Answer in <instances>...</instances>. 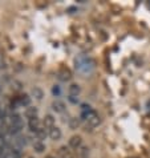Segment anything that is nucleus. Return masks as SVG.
I'll use <instances>...</instances> for the list:
<instances>
[{"mask_svg":"<svg viewBox=\"0 0 150 158\" xmlns=\"http://www.w3.org/2000/svg\"><path fill=\"white\" fill-rule=\"evenodd\" d=\"M31 158H33V157H31Z\"/></svg>","mask_w":150,"mask_h":158,"instance_id":"bb28decb","label":"nucleus"},{"mask_svg":"<svg viewBox=\"0 0 150 158\" xmlns=\"http://www.w3.org/2000/svg\"><path fill=\"white\" fill-rule=\"evenodd\" d=\"M11 124L12 125H16V126H19V128L23 129V126H24V122H23V118H21L20 114H12L11 116Z\"/></svg>","mask_w":150,"mask_h":158,"instance_id":"6e6552de","label":"nucleus"},{"mask_svg":"<svg viewBox=\"0 0 150 158\" xmlns=\"http://www.w3.org/2000/svg\"><path fill=\"white\" fill-rule=\"evenodd\" d=\"M39 124H40V121H39V118H37V117L28 120V128H29V130H31V131H33V133H36V131L40 129V128H39Z\"/></svg>","mask_w":150,"mask_h":158,"instance_id":"39448f33","label":"nucleus"},{"mask_svg":"<svg viewBox=\"0 0 150 158\" xmlns=\"http://www.w3.org/2000/svg\"><path fill=\"white\" fill-rule=\"evenodd\" d=\"M59 154L63 157V158H70V154H69V149L67 146H61L59 149Z\"/></svg>","mask_w":150,"mask_h":158,"instance_id":"6ab92c4d","label":"nucleus"},{"mask_svg":"<svg viewBox=\"0 0 150 158\" xmlns=\"http://www.w3.org/2000/svg\"><path fill=\"white\" fill-rule=\"evenodd\" d=\"M81 142H82V138L80 135H73V137H70V139H69V146L73 149H77L81 146Z\"/></svg>","mask_w":150,"mask_h":158,"instance_id":"0eeeda50","label":"nucleus"},{"mask_svg":"<svg viewBox=\"0 0 150 158\" xmlns=\"http://www.w3.org/2000/svg\"><path fill=\"white\" fill-rule=\"evenodd\" d=\"M48 134H49L51 139H53V141H57V139L61 138V130L57 128V126H53V128L48 129Z\"/></svg>","mask_w":150,"mask_h":158,"instance_id":"7ed1b4c3","label":"nucleus"},{"mask_svg":"<svg viewBox=\"0 0 150 158\" xmlns=\"http://www.w3.org/2000/svg\"><path fill=\"white\" fill-rule=\"evenodd\" d=\"M69 101L72 104H77L78 102V97H76V96H69Z\"/></svg>","mask_w":150,"mask_h":158,"instance_id":"5701e85b","label":"nucleus"},{"mask_svg":"<svg viewBox=\"0 0 150 158\" xmlns=\"http://www.w3.org/2000/svg\"><path fill=\"white\" fill-rule=\"evenodd\" d=\"M15 143L17 145V148H24L28 143V138L25 135H16L15 138Z\"/></svg>","mask_w":150,"mask_h":158,"instance_id":"f8f14e48","label":"nucleus"},{"mask_svg":"<svg viewBox=\"0 0 150 158\" xmlns=\"http://www.w3.org/2000/svg\"><path fill=\"white\" fill-rule=\"evenodd\" d=\"M0 64H2V56H0Z\"/></svg>","mask_w":150,"mask_h":158,"instance_id":"393cba45","label":"nucleus"},{"mask_svg":"<svg viewBox=\"0 0 150 158\" xmlns=\"http://www.w3.org/2000/svg\"><path fill=\"white\" fill-rule=\"evenodd\" d=\"M10 157L11 158H23V152L20 148H12L10 150Z\"/></svg>","mask_w":150,"mask_h":158,"instance_id":"2eb2a0df","label":"nucleus"},{"mask_svg":"<svg viewBox=\"0 0 150 158\" xmlns=\"http://www.w3.org/2000/svg\"><path fill=\"white\" fill-rule=\"evenodd\" d=\"M90 110H93V109H92L89 104H81V113H88Z\"/></svg>","mask_w":150,"mask_h":158,"instance_id":"412c9836","label":"nucleus"},{"mask_svg":"<svg viewBox=\"0 0 150 158\" xmlns=\"http://www.w3.org/2000/svg\"><path fill=\"white\" fill-rule=\"evenodd\" d=\"M3 157H7L6 156V148H4V145H0V158Z\"/></svg>","mask_w":150,"mask_h":158,"instance_id":"4be33fe9","label":"nucleus"},{"mask_svg":"<svg viewBox=\"0 0 150 158\" xmlns=\"http://www.w3.org/2000/svg\"><path fill=\"white\" fill-rule=\"evenodd\" d=\"M45 158H55V157H52V156H48V157H45Z\"/></svg>","mask_w":150,"mask_h":158,"instance_id":"b1692460","label":"nucleus"},{"mask_svg":"<svg viewBox=\"0 0 150 158\" xmlns=\"http://www.w3.org/2000/svg\"><path fill=\"white\" fill-rule=\"evenodd\" d=\"M7 131L10 133L11 135H17L21 131V128H19V126H16V125H12L10 124L8 125V128H7Z\"/></svg>","mask_w":150,"mask_h":158,"instance_id":"dca6fc26","label":"nucleus"},{"mask_svg":"<svg viewBox=\"0 0 150 158\" xmlns=\"http://www.w3.org/2000/svg\"><path fill=\"white\" fill-rule=\"evenodd\" d=\"M16 101H17V104H19V106H29L31 97L28 94H21L19 97H16Z\"/></svg>","mask_w":150,"mask_h":158,"instance_id":"20e7f679","label":"nucleus"},{"mask_svg":"<svg viewBox=\"0 0 150 158\" xmlns=\"http://www.w3.org/2000/svg\"><path fill=\"white\" fill-rule=\"evenodd\" d=\"M44 128L45 129H51L55 126V117L52 114H47L45 117H44Z\"/></svg>","mask_w":150,"mask_h":158,"instance_id":"1a4fd4ad","label":"nucleus"},{"mask_svg":"<svg viewBox=\"0 0 150 158\" xmlns=\"http://www.w3.org/2000/svg\"><path fill=\"white\" fill-rule=\"evenodd\" d=\"M81 118L85 121L86 128H89V129L96 128V126L100 125V122H101L100 116L97 114L94 110H90V112H88V113H81Z\"/></svg>","mask_w":150,"mask_h":158,"instance_id":"f257e3e1","label":"nucleus"},{"mask_svg":"<svg viewBox=\"0 0 150 158\" xmlns=\"http://www.w3.org/2000/svg\"><path fill=\"white\" fill-rule=\"evenodd\" d=\"M52 94L56 96V97H59L61 94V88L59 85H53V88H52Z\"/></svg>","mask_w":150,"mask_h":158,"instance_id":"aec40b11","label":"nucleus"},{"mask_svg":"<svg viewBox=\"0 0 150 158\" xmlns=\"http://www.w3.org/2000/svg\"><path fill=\"white\" fill-rule=\"evenodd\" d=\"M52 109L56 112V113H64L67 106H65V104L63 101H53V104H52Z\"/></svg>","mask_w":150,"mask_h":158,"instance_id":"423d86ee","label":"nucleus"},{"mask_svg":"<svg viewBox=\"0 0 150 158\" xmlns=\"http://www.w3.org/2000/svg\"><path fill=\"white\" fill-rule=\"evenodd\" d=\"M33 150L36 153H43L44 150H45V143H44L43 141H35L33 142Z\"/></svg>","mask_w":150,"mask_h":158,"instance_id":"4468645a","label":"nucleus"},{"mask_svg":"<svg viewBox=\"0 0 150 158\" xmlns=\"http://www.w3.org/2000/svg\"><path fill=\"white\" fill-rule=\"evenodd\" d=\"M24 116L27 117L28 120L37 117V108H35V106H28L27 109H25V112H24Z\"/></svg>","mask_w":150,"mask_h":158,"instance_id":"9b49d317","label":"nucleus"},{"mask_svg":"<svg viewBox=\"0 0 150 158\" xmlns=\"http://www.w3.org/2000/svg\"><path fill=\"white\" fill-rule=\"evenodd\" d=\"M0 122H2V120H0Z\"/></svg>","mask_w":150,"mask_h":158,"instance_id":"a878e982","label":"nucleus"},{"mask_svg":"<svg viewBox=\"0 0 150 158\" xmlns=\"http://www.w3.org/2000/svg\"><path fill=\"white\" fill-rule=\"evenodd\" d=\"M35 134H36V137H37L39 141H41V139H45L47 135H49V134H48V131L45 130V128H44V129H39Z\"/></svg>","mask_w":150,"mask_h":158,"instance_id":"f3484780","label":"nucleus"},{"mask_svg":"<svg viewBox=\"0 0 150 158\" xmlns=\"http://www.w3.org/2000/svg\"><path fill=\"white\" fill-rule=\"evenodd\" d=\"M68 124H69L70 129H77L78 125H80V120H78L77 117H73V118H70V120H69Z\"/></svg>","mask_w":150,"mask_h":158,"instance_id":"a211bd4d","label":"nucleus"},{"mask_svg":"<svg viewBox=\"0 0 150 158\" xmlns=\"http://www.w3.org/2000/svg\"><path fill=\"white\" fill-rule=\"evenodd\" d=\"M57 77H59V80H61V81H68V80H70L72 74H70L69 69L63 68V69H60L59 71V73H57Z\"/></svg>","mask_w":150,"mask_h":158,"instance_id":"f03ea898","label":"nucleus"},{"mask_svg":"<svg viewBox=\"0 0 150 158\" xmlns=\"http://www.w3.org/2000/svg\"><path fill=\"white\" fill-rule=\"evenodd\" d=\"M80 92H81V88H80V85H78V84H70L69 88H68L69 96H76V97H78Z\"/></svg>","mask_w":150,"mask_h":158,"instance_id":"9d476101","label":"nucleus"},{"mask_svg":"<svg viewBox=\"0 0 150 158\" xmlns=\"http://www.w3.org/2000/svg\"><path fill=\"white\" fill-rule=\"evenodd\" d=\"M31 94H32L36 100H41V98L44 97V92H43V89H40L39 86L32 88V90H31Z\"/></svg>","mask_w":150,"mask_h":158,"instance_id":"ddd939ff","label":"nucleus"}]
</instances>
